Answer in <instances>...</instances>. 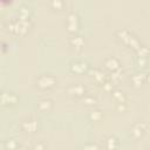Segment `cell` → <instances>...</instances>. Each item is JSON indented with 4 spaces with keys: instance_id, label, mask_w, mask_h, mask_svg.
Wrapping results in <instances>:
<instances>
[{
    "instance_id": "6da1fadb",
    "label": "cell",
    "mask_w": 150,
    "mask_h": 150,
    "mask_svg": "<svg viewBox=\"0 0 150 150\" xmlns=\"http://www.w3.org/2000/svg\"><path fill=\"white\" fill-rule=\"evenodd\" d=\"M57 83L56 77L50 73H43L39 75L35 80V86L41 90H49L54 88Z\"/></svg>"
},
{
    "instance_id": "7a4b0ae2",
    "label": "cell",
    "mask_w": 150,
    "mask_h": 150,
    "mask_svg": "<svg viewBox=\"0 0 150 150\" xmlns=\"http://www.w3.org/2000/svg\"><path fill=\"white\" fill-rule=\"evenodd\" d=\"M69 70L74 74H86L90 69V63L84 59H75L69 62Z\"/></svg>"
},
{
    "instance_id": "3957f363",
    "label": "cell",
    "mask_w": 150,
    "mask_h": 150,
    "mask_svg": "<svg viewBox=\"0 0 150 150\" xmlns=\"http://www.w3.org/2000/svg\"><path fill=\"white\" fill-rule=\"evenodd\" d=\"M0 101L2 107H12L19 102V96L12 90H2L0 95Z\"/></svg>"
},
{
    "instance_id": "277c9868",
    "label": "cell",
    "mask_w": 150,
    "mask_h": 150,
    "mask_svg": "<svg viewBox=\"0 0 150 150\" xmlns=\"http://www.w3.org/2000/svg\"><path fill=\"white\" fill-rule=\"evenodd\" d=\"M66 26L68 32H70L71 34H77V29L80 27V16L76 12H70L67 16L66 20Z\"/></svg>"
},
{
    "instance_id": "5b68a950",
    "label": "cell",
    "mask_w": 150,
    "mask_h": 150,
    "mask_svg": "<svg viewBox=\"0 0 150 150\" xmlns=\"http://www.w3.org/2000/svg\"><path fill=\"white\" fill-rule=\"evenodd\" d=\"M20 129L22 131H25L26 134H34L39 129V121L34 117L25 118L20 123Z\"/></svg>"
},
{
    "instance_id": "8992f818",
    "label": "cell",
    "mask_w": 150,
    "mask_h": 150,
    "mask_svg": "<svg viewBox=\"0 0 150 150\" xmlns=\"http://www.w3.org/2000/svg\"><path fill=\"white\" fill-rule=\"evenodd\" d=\"M146 127H148V124L144 121H137V122H135L131 125V128H130V136H131V138H134V139L141 138L145 134Z\"/></svg>"
},
{
    "instance_id": "52a82bcc",
    "label": "cell",
    "mask_w": 150,
    "mask_h": 150,
    "mask_svg": "<svg viewBox=\"0 0 150 150\" xmlns=\"http://www.w3.org/2000/svg\"><path fill=\"white\" fill-rule=\"evenodd\" d=\"M67 94L73 96V97H76V98H82L86 94H87V87L82 83H75V84H70L67 87L66 89Z\"/></svg>"
},
{
    "instance_id": "ba28073f",
    "label": "cell",
    "mask_w": 150,
    "mask_h": 150,
    "mask_svg": "<svg viewBox=\"0 0 150 150\" xmlns=\"http://www.w3.org/2000/svg\"><path fill=\"white\" fill-rule=\"evenodd\" d=\"M103 67L109 70L110 73H114L118 69H121V64H120V60L115 56H108L104 59L103 61Z\"/></svg>"
},
{
    "instance_id": "9c48e42d",
    "label": "cell",
    "mask_w": 150,
    "mask_h": 150,
    "mask_svg": "<svg viewBox=\"0 0 150 150\" xmlns=\"http://www.w3.org/2000/svg\"><path fill=\"white\" fill-rule=\"evenodd\" d=\"M29 21L30 20H23V19H18V20H14V33L16 34H20V35H23L27 33L28 28H29Z\"/></svg>"
},
{
    "instance_id": "30bf717a",
    "label": "cell",
    "mask_w": 150,
    "mask_h": 150,
    "mask_svg": "<svg viewBox=\"0 0 150 150\" xmlns=\"http://www.w3.org/2000/svg\"><path fill=\"white\" fill-rule=\"evenodd\" d=\"M145 81H146V74H144L143 71H137L130 77V82L135 88H139Z\"/></svg>"
},
{
    "instance_id": "8fae6325",
    "label": "cell",
    "mask_w": 150,
    "mask_h": 150,
    "mask_svg": "<svg viewBox=\"0 0 150 150\" xmlns=\"http://www.w3.org/2000/svg\"><path fill=\"white\" fill-rule=\"evenodd\" d=\"M53 105H54V102H53V100H50V98H41L40 101H38V109L40 110V111H49L52 108H53Z\"/></svg>"
},
{
    "instance_id": "7c38bea8",
    "label": "cell",
    "mask_w": 150,
    "mask_h": 150,
    "mask_svg": "<svg viewBox=\"0 0 150 150\" xmlns=\"http://www.w3.org/2000/svg\"><path fill=\"white\" fill-rule=\"evenodd\" d=\"M69 45L73 47V48H76V49H81L83 46H84V39L79 35V34H73L71 38L69 39Z\"/></svg>"
},
{
    "instance_id": "4fadbf2b",
    "label": "cell",
    "mask_w": 150,
    "mask_h": 150,
    "mask_svg": "<svg viewBox=\"0 0 150 150\" xmlns=\"http://www.w3.org/2000/svg\"><path fill=\"white\" fill-rule=\"evenodd\" d=\"M120 146V139L115 135H110L105 138V148L107 150H116Z\"/></svg>"
},
{
    "instance_id": "5bb4252c",
    "label": "cell",
    "mask_w": 150,
    "mask_h": 150,
    "mask_svg": "<svg viewBox=\"0 0 150 150\" xmlns=\"http://www.w3.org/2000/svg\"><path fill=\"white\" fill-rule=\"evenodd\" d=\"M2 146H4L6 150H16V149L20 146V144H19V142H18L15 138H13V137H7V138H5V139L2 141Z\"/></svg>"
},
{
    "instance_id": "9a60e30c",
    "label": "cell",
    "mask_w": 150,
    "mask_h": 150,
    "mask_svg": "<svg viewBox=\"0 0 150 150\" xmlns=\"http://www.w3.org/2000/svg\"><path fill=\"white\" fill-rule=\"evenodd\" d=\"M116 36H117V39L120 41H122L127 46L128 42H129V40H130V38L132 36V33H130L128 29H118L116 32Z\"/></svg>"
},
{
    "instance_id": "2e32d148",
    "label": "cell",
    "mask_w": 150,
    "mask_h": 150,
    "mask_svg": "<svg viewBox=\"0 0 150 150\" xmlns=\"http://www.w3.org/2000/svg\"><path fill=\"white\" fill-rule=\"evenodd\" d=\"M18 13H19V19L30 20V13H32V11H30V8H29L27 5H25V4L21 5V6L19 7Z\"/></svg>"
},
{
    "instance_id": "e0dca14e",
    "label": "cell",
    "mask_w": 150,
    "mask_h": 150,
    "mask_svg": "<svg viewBox=\"0 0 150 150\" xmlns=\"http://www.w3.org/2000/svg\"><path fill=\"white\" fill-rule=\"evenodd\" d=\"M111 96H112V98L115 100L116 103H125L127 96H125V94H124L122 90H120V89H114V90L111 91Z\"/></svg>"
},
{
    "instance_id": "ac0fdd59",
    "label": "cell",
    "mask_w": 150,
    "mask_h": 150,
    "mask_svg": "<svg viewBox=\"0 0 150 150\" xmlns=\"http://www.w3.org/2000/svg\"><path fill=\"white\" fill-rule=\"evenodd\" d=\"M88 117H89L90 121L97 122V121L102 120V117H103V111L100 110V109H95V108H94V109H91V110L88 112Z\"/></svg>"
},
{
    "instance_id": "d6986e66",
    "label": "cell",
    "mask_w": 150,
    "mask_h": 150,
    "mask_svg": "<svg viewBox=\"0 0 150 150\" xmlns=\"http://www.w3.org/2000/svg\"><path fill=\"white\" fill-rule=\"evenodd\" d=\"M81 100H82V103L84 105H89V107H93L97 103V98L94 95H90V94H86Z\"/></svg>"
},
{
    "instance_id": "ffe728a7",
    "label": "cell",
    "mask_w": 150,
    "mask_h": 150,
    "mask_svg": "<svg viewBox=\"0 0 150 150\" xmlns=\"http://www.w3.org/2000/svg\"><path fill=\"white\" fill-rule=\"evenodd\" d=\"M136 53H137V56H142V57H148V55H149V53H150V49L146 47V46H144V45H141V47L136 50Z\"/></svg>"
},
{
    "instance_id": "44dd1931",
    "label": "cell",
    "mask_w": 150,
    "mask_h": 150,
    "mask_svg": "<svg viewBox=\"0 0 150 150\" xmlns=\"http://www.w3.org/2000/svg\"><path fill=\"white\" fill-rule=\"evenodd\" d=\"M94 77L96 79V81H98V82H101V83H103V82L107 80L104 73H103L101 69H95V70H94Z\"/></svg>"
},
{
    "instance_id": "7402d4cb",
    "label": "cell",
    "mask_w": 150,
    "mask_h": 150,
    "mask_svg": "<svg viewBox=\"0 0 150 150\" xmlns=\"http://www.w3.org/2000/svg\"><path fill=\"white\" fill-rule=\"evenodd\" d=\"M80 150H100V146L97 143H94V142H88L86 144H83Z\"/></svg>"
},
{
    "instance_id": "603a6c76",
    "label": "cell",
    "mask_w": 150,
    "mask_h": 150,
    "mask_svg": "<svg viewBox=\"0 0 150 150\" xmlns=\"http://www.w3.org/2000/svg\"><path fill=\"white\" fill-rule=\"evenodd\" d=\"M49 6L54 9H61L63 6H64V2L62 0H52L49 2Z\"/></svg>"
},
{
    "instance_id": "cb8c5ba5",
    "label": "cell",
    "mask_w": 150,
    "mask_h": 150,
    "mask_svg": "<svg viewBox=\"0 0 150 150\" xmlns=\"http://www.w3.org/2000/svg\"><path fill=\"white\" fill-rule=\"evenodd\" d=\"M136 63H137V66H138V67L144 68V67H146V64H148V57L137 56V59H136Z\"/></svg>"
},
{
    "instance_id": "d4e9b609",
    "label": "cell",
    "mask_w": 150,
    "mask_h": 150,
    "mask_svg": "<svg viewBox=\"0 0 150 150\" xmlns=\"http://www.w3.org/2000/svg\"><path fill=\"white\" fill-rule=\"evenodd\" d=\"M30 150H46V145L43 142H38L32 146Z\"/></svg>"
},
{
    "instance_id": "484cf974",
    "label": "cell",
    "mask_w": 150,
    "mask_h": 150,
    "mask_svg": "<svg viewBox=\"0 0 150 150\" xmlns=\"http://www.w3.org/2000/svg\"><path fill=\"white\" fill-rule=\"evenodd\" d=\"M116 109H117L118 111L123 112V111L127 110V104H125V103H116Z\"/></svg>"
},
{
    "instance_id": "4316f807",
    "label": "cell",
    "mask_w": 150,
    "mask_h": 150,
    "mask_svg": "<svg viewBox=\"0 0 150 150\" xmlns=\"http://www.w3.org/2000/svg\"><path fill=\"white\" fill-rule=\"evenodd\" d=\"M16 150H28V149H27L26 146H23V145H20V146H19Z\"/></svg>"
},
{
    "instance_id": "83f0119b",
    "label": "cell",
    "mask_w": 150,
    "mask_h": 150,
    "mask_svg": "<svg viewBox=\"0 0 150 150\" xmlns=\"http://www.w3.org/2000/svg\"><path fill=\"white\" fill-rule=\"evenodd\" d=\"M146 81L150 83V73H149V74H146Z\"/></svg>"
},
{
    "instance_id": "f1b7e54d",
    "label": "cell",
    "mask_w": 150,
    "mask_h": 150,
    "mask_svg": "<svg viewBox=\"0 0 150 150\" xmlns=\"http://www.w3.org/2000/svg\"><path fill=\"white\" fill-rule=\"evenodd\" d=\"M145 150H150V148H149V149H145Z\"/></svg>"
}]
</instances>
